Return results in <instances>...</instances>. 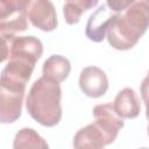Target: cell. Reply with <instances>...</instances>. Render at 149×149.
<instances>
[{
	"instance_id": "6da1fadb",
	"label": "cell",
	"mask_w": 149,
	"mask_h": 149,
	"mask_svg": "<svg viewBox=\"0 0 149 149\" xmlns=\"http://www.w3.org/2000/svg\"><path fill=\"white\" fill-rule=\"evenodd\" d=\"M149 28V0H136L116 13L107 29V41L116 50L132 49Z\"/></svg>"
},
{
	"instance_id": "7a4b0ae2",
	"label": "cell",
	"mask_w": 149,
	"mask_h": 149,
	"mask_svg": "<svg viewBox=\"0 0 149 149\" xmlns=\"http://www.w3.org/2000/svg\"><path fill=\"white\" fill-rule=\"evenodd\" d=\"M61 98L59 83L42 76L33 83L28 92L26 107L29 115L40 125L54 127L62 119Z\"/></svg>"
},
{
	"instance_id": "3957f363",
	"label": "cell",
	"mask_w": 149,
	"mask_h": 149,
	"mask_svg": "<svg viewBox=\"0 0 149 149\" xmlns=\"http://www.w3.org/2000/svg\"><path fill=\"white\" fill-rule=\"evenodd\" d=\"M1 62L8 59L9 62L35 68L36 62L43 54L42 42L33 35H1Z\"/></svg>"
},
{
	"instance_id": "277c9868",
	"label": "cell",
	"mask_w": 149,
	"mask_h": 149,
	"mask_svg": "<svg viewBox=\"0 0 149 149\" xmlns=\"http://www.w3.org/2000/svg\"><path fill=\"white\" fill-rule=\"evenodd\" d=\"M132 2L133 0H108L102 2L87 20L85 29L87 38L93 42L104 41L113 16L125 10Z\"/></svg>"
},
{
	"instance_id": "5b68a950",
	"label": "cell",
	"mask_w": 149,
	"mask_h": 149,
	"mask_svg": "<svg viewBox=\"0 0 149 149\" xmlns=\"http://www.w3.org/2000/svg\"><path fill=\"white\" fill-rule=\"evenodd\" d=\"M29 0L0 1V35H15L28 28Z\"/></svg>"
},
{
	"instance_id": "8992f818",
	"label": "cell",
	"mask_w": 149,
	"mask_h": 149,
	"mask_svg": "<svg viewBox=\"0 0 149 149\" xmlns=\"http://www.w3.org/2000/svg\"><path fill=\"white\" fill-rule=\"evenodd\" d=\"M93 116H94V123L105 135L107 144L113 143L118 136L119 130L125 125L122 118H120L115 113L113 105L100 104L94 106Z\"/></svg>"
},
{
	"instance_id": "52a82bcc",
	"label": "cell",
	"mask_w": 149,
	"mask_h": 149,
	"mask_svg": "<svg viewBox=\"0 0 149 149\" xmlns=\"http://www.w3.org/2000/svg\"><path fill=\"white\" fill-rule=\"evenodd\" d=\"M28 17L31 24L43 31H51L56 29L58 21L54 3L48 0H29L28 1Z\"/></svg>"
},
{
	"instance_id": "ba28073f",
	"label": "cell",
	"mask_w": 149,
	"mask_h": 149,
	"mask_svg": "<svg viewBox=\"0 0 149 149\" xmlns=\"http://www.w3.org/2000/svg\"><path fill=\"white\" fill-rule=\"evenodd\" d=\"M79 87L81 92L90 98L104 95L108 88V79L104 70L98 66H86L79 76Z\"/></svg>"
},
{
	"instance_id": "9c48e42d",
	"label": "cell",
	"mask_w": 149,
	"mask_h": 149,
	"mask_svg": "<svg viewBox=\"0 0 149 149\" xmlns=\"http://www.w3.org/2000/svg\"><path fill=\"white\" fill-rule=\"evenodd\" d=\"M24 92L0 88V121L12 123L21 116Z\"/></svg>"
},
{
	"instance_id": "30bf717a",
	"label": "cell",
	"mask_w": 149,
	"mask_h": 149,
	"mask_svg": "<svg viewBox=\"0 0 149 149\" xmlns=\"http://www.w3.org/2000/svg\"><path fill=\"white\" fill-rule=\"evenodd\" d=\"M115 113L122 119H134L140 114V99L135 91L130 87H125L116 94L113 101Z\"/></svg>"
},
{
	"instance_id": "8fae6325",
	"label": "cell",
	"mask_w": 149,
	"mask_h": 149,
	"mask_svg": "<svg viewBox=\"0 0 149 149\" xmlns=\"http://www.w3.org/2000/svg\"><path fill=\"white\" fill-rule=\"evenodd\" d=\"M107 141L94 122L80 128L73 136L74 149H105Z\"/></svg>"
},
{
	"instance_id": "7c38bea8",
	"label": "cell",
	"mask_w": 149,
	"mask_h": 149,
	"mask_svg": "<svg viewBox=\"0 0 149 149\" xmlns=\"http://www.w3.org/2000/svg\"><path fill=\"white\" fill-rule=\"evenodd\" d=\"M71 71L70 61L62 55H52L43 63V77L52 79L57 83L65 80Z\"/></svg>"
},
{
	"instance_id": "4fadbf2b",
	"label": "cell",
	"mask_w": 149,
	"mask_h": 149,
	"mask_svg": "<svg viewBox=\"0 0 149 149\" xmlns=\"http://www.w3.org/2000/svg\"><path fill=\"white\" fill-rule=\"evenodd\" d=\"M13 149H49V146L35 129L24 127L15 134Z\"/></svg>"
},
{
	"instance_id": "5bb4252c",
	"label": "cell",
	"mask_w": 149,
	"mask_h": 149,
	"mask_svg": "<svg viewBox=\"0 0 149 149\" xmlns=\"http://www.w3.org/2000/svg\"><path fill=\"white\" fill-rule=\"evenodd\" d=\"M98 5L97 0H69L64 2L63 6V14L65 17L66 23L74 24L78 23L80 20L81 14Z\"/></svg>"
},
{
	"instance_id": "9a60e30c",
	"label": "cell",
	"mask_w": 149,
	"mask_h": 149,
	"mask_svg": "<svg viewBox=\"0 0 149 149\" xmlns=\"http://www.w3.org/2000/svg\"><path fill=\"white\" fill-rule=\"evenodd\" d=\"M141 97H142V100L146 105V115L149 120V84H147L146 81L142 80L141 83Z\"/></svg>"
},
{
	"instance_id": "2e32d148",
	"label": "cell",
	"mask_w": 149,
	"mask_h": 149,
	"mask_svg": "<svg viewBox=\"0 0 149 149\" xmlns=\"http://www.w3.org/2000/svg\"><path fill=\"white\" fill-rule=\"evenodd\" d=\"M148 135H149V125H148Z\"/></svg>"
},
{
	"instance_id": "e0dca14e",
	"label": "cell",
	"mask_w": 149,
	"mask_h": 149,
	"mask_svg": "<svg viewBox=\"0 0 149 149\" xmlns=\"http://www.w3.org/2000/svg\"><path fill=\"white\" fill-rule=\"evenodd\" d=\"M140 149H149V148H140Z\"/></svg>"
}]
</instances>
